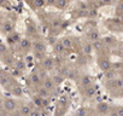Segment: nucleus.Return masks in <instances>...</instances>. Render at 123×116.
<instances>
[{
    "label": "nucleus",
    "instance_id": "f257e3e1",
    "mask_svg": "<svg viewBox=\"0 0 123 116\" xmlns=\"http://www.w3.org/2000/svg\"><path fill=\"white\" fill-rule=\"evenodd\" d=\"M3 105H4V109H6V110H9V111H12V110L16 109L17 103H16V100H13L12 98H7V99L4 100Z\"/></svg>",
    "mask_w": 123,
    "mask_h": 116
},
{
    "label": "nucleus",
    "instance_id": "f03ea898",
    "mask_svg": "<svg viewBox=\"0 0 123 116\" xmlns=\"http://www.w3.org/2000/svg\"><path fill=\"white\" fill-rule=\"evenodd\" d=\"M42 67L46 70H51L54 67V61L52 59V58H45V59L42 61Z\"/></svg>",
    "mask_w": 123,
    "mask_h": 116
},
{
    "label": "nucleus",
    "instance_id": "7ed1b4c3",
    "mask_svg": "<svg viewBox=\"0 0 123 116\" xmlns=\"http://www.w3.org/2000/svg\"><path fill=\"white\" fill-rule=\"evenodd\" d=\"M54 86H55V84H54L53 79H51V77H46V79L43 80V87H45L47 91L53 90V88H54Z\"/></svg>",
    "mask_w": 123,
    "mask_h": 116
},
{
    "label": "nucleus",
    "instance_id": "20e7f679",
    "mask_svg": "<svg viewBox=\"0 0 123 116\" xmlns=\"http://www.w3.org/2000/svg\"><path fill=\"white\" fill-rule=\"evenodd\" d=\"M99 67H100V69L104 70V71L111 70V69H110V68H111V63H110L107 59H101V61L99 62Z\"/></svg>",
    "mask_w": 123,
    "mask_h": 116
},
{
    "label": "nucleus",
    "instance_id": "39448f33",
    "mask_svg": "<svg viewBox=\"0 0 123 116\" xmlns=\"http://www.w3.org/2000/svg\"><path fill=\"white\" fill-rule=\"evenodd\" d=\"M34 51H39V52L45 53V51H46V46H45V44L41 42V41H36V42L34 44Z\"/></svg>",
    "mask_w": 123,
    "mask_h": 116
},
{
    "label": "nucleus",
    "instance_id": "423d86ee",
    "mask_svg": "<svg viewBox=\"0 0 123 116\" xmlns=\"http://www.w3.org/2000/svg\"><path fill=\"white\" fill-rule=\"evenodd\" d=\"M97 109H98V111H99L100 114H106V112L109 111L110 106H109L106 103H99V104L97 105Z\"/></svg>",
    "mask_w": 123,
    "mask_h": 116
},
{
    "label": "nucleus",
    "instance_id": "0eeeda50",
    "mask_svg": "<svg viewBox=\"0 0 123 116\" xmlns=\"http://www.w3.org/2000/svg\"><path fill=\"white\" fill-rule=\"evenodd\" d=\"M64 45L62 44V41H58V42H55L54 45H53V51L55 52V53H62L64 51Z\"/></svg>",
    "mask_w": 123,
    "mask_h": 116
},
{
    "label": "nucleus",
    "instance_id": "6e6552de",
    "mask_svg": "<svg viewBox=\"0 0 123 116\" xmlns=\"http://www.w3.org/2000/svg\"><path fill=\"white\" fill-rule=\"evenodd\" d=\"M81 84H82V86H85V87L87 88V87L92 86V85H91V84H92V80H91V77H89L88 75H85V76H82V79H81Z\"/></svg>",
    "mask_w": 123,
    "mask_h": 116
},
{
    "label": "nucleus",
    "instance_id": "1a4fd4ad",
    "mask_svg": "<svg viewBox=\"0 0 123 116\" xmlns=\"http://www.w3.org/2000/svg\"><path fill=\"white\" fill-rule=\"evenodd\" d=\"M31 111H33V110H31V108H30L29 105H23V106L21 108V114H22L23 116H29Z\"/></svg>",
    "mask_w": 123,
    "mask_h": 116
},
{
    "label": "nucleus",
    "instance_id": "9d476101",
    "mask_svg": "<svg viewBox=\"0 0 123 116\" xmlns=\"http://www.w3.org/2000/svg\"><path fill=\"white\" fill-rule=\"evenodd\" d=\"M33 103H34L35 106H37V108H42V106H43V100H42V98L39 97V96H36V97L33 98Z\"/></svg>",
    "mask_w": 123,
    "mask_h": 116
},
{
    "label": "nucleus",
    "instance_id": "9b49d317",
    "mask_svg": "<svg viewBox=\"0 0 123 116\" xmlns=\"http://www.w3.org/2000/svg\"><path fill=\"white\" fill-rule=\"evenodd\" d=\"M37 96L41 97L42 99H43V98H47V97H48V91H47L45 87H40L39 91H37Z\"/></svg>",
    "mask_w": 123,
    "mask_h": 116
},
{
    "label": "nucleus",
    "instance_id": "f8f14e48",
    "mask_svg": "<svg viewBox=\"0 0 123 116\" xmlns=\"http://www.w3.org/2000/svg\"><path fill=\"white\" fill-rule=\"evenodd\" d=\"M94 94H95V87H94V86H89V87L86 88V96H87V97L91 98V97H93Z\"/></svg>",
    "mask_w": 123,
    "mask_h": 116
},
{
    "label": "nucleus",
    "instance_id": "ddd939ff",
    "mask_svg": "<svg viewBox=\"0 0 123 116\" xmlns=\"http://www.w3.org/2000/svg\"><path fill=\"white\" fill-rule=\"evenodd\" d=\"M89 38H91V40H93V42L99 41V33L97 30H92L89 33Z\"/></svg>",
    "mask_w": 123,
    "mask_h": 116
},
{
    "label": "nucleus",
    "instance_id": "4468645a",
    "mask_svg": "<svg viewBox=\"0 0 123 116\" xmlns=\"http://www.w3.org/2000/svg\"><path fill=\"white\" fill-rule=\"evenodd\" d=\"M62 44L64 45V47L65 48H69V47H71V40L69 39V38H64V39H62Z\"/></svg>",
    "mask_w": 123,
    "mask_h": 116
},
{
    "label": "nucleus",
    "instance_id": "2eb2a0df",
    "mask_svg": "<svg viewBox=\"0 0 123 116\" xmlns=\"http://www.w3.org/2000/svg\"><path fill=\"white\" fill-rule=\"evenodd\" d=\"M40 79H41V77H40L39 74H33L31 77H30V80H31L33 84H39V82H40Z\"/></svg>",
    "mask_w": 123,
    "mask_h": 116
},
{
    "label": "nucleus",
    "instance_id": "dca6fc26",
    "mask_svg": "<svg viewBox=\"0 0 123 116\" xmlns=\"http://www.w3.org/2000/svg\"><path fill=\"white\" fill-rule=\"evenodd\" d=\"M87 115V109H85V108H80V109H77V111H76V116H86Z\"/></svg>",
    "mask_w": 123,
    "mask_h": 116
},
{
    "label": "nucleus",
    "instance_id": "f3484780",
    "mask_svg": "<svg viewBox=\"0 0 123 116\" xmlns=\"http://www.w3.org/2000/svg\"><path fill=\"white\" fill-rule=\"evenodd\" d=\"M105 77H106V79H109V80L113 79V77H115V71H112V70L105 71Z\"/></svg>",
    "mask_w": 123,
    "mask_h": 116
},
{
    "label": "nucleus",
    "instance_id": "a211bd4d",
    "mask_svg": "<svg viewBox=\"0 0 123 116\" xmlns=\"http://www.w3.org/2000/svg\"><path fill=\"white\" fill-rule=\"evenodd\" d=\"M53 81H54V84H55V85H60V84H62V81H63V76H60V75H55V76H54V79H53Z\"/></svg>",
    "mask_w": 123,
    "mask_h": 116
},
{
    "label": "nucleus",
    "instance_id": "6ab92c4d",
    "mask_svg": "<svg viewBox=\"0 0 123 116\" xmlns=\"http://www.w3.org/2000/svg\"><path fill=\"white\" fill-rule=\"evenodd\" d=\"M92 48H93V46H92V45H89V44H87V45H85V47H83V52L88 54V53H91Z\"/></svg>",
    "mask_w": 123,
    "mask_h": 116
},
{
    "label": "nucleus",
    "instance_id": "aec40b11",
    "mask_svg": "<svg viewBox=\"0 0 123 116\" xmlns=\"http://www.w3.org/2000/svg\"><path fill=\"white\" fill-rule=\"evenodd\" d=\"M34 57L37 58V59H42V58H43V53L39 52V51H34ZM43 59H45V58H43Z\"/></svg>",
    "mask_w": 123,
    "mask_h": 116
},
{
    "label": "nucleus",
    "instance_id": "412c9836",
    "mask_svg": "<svg viewBox=\"0 0 123 116\" xmlns=\"http://www.w3.org/2000/svg\"><path fill=\"white\" fill-rule=\"evenodd\" d=\"M29 40L28 39H22V41H21V46H22V48H24V47H29Z\"/></svg>",
    "mask_w": 123,
    "mask_h": 116
},
{
    "label": "nucleus",
    "instance_id": "4be33fe9",
    "mask_svg": "<svg viewBox=\"0 0 123 116\" xmlns=\"http://www.w3.org/2000/svg\"><path fill=\"white\" fill-rule=\"evenodd\" d=\"M55 5L58 7H64V6H67V1L65 0H58V1L55 3Z\"/></svg>",
    "mask_w": 123,
    "mask_h": 116
},
{
    "label": "nucleus",
    "instance_id": "5701e85b",
    "mask_svg": "<svg viewBox=\"0 0 123 116\" xmlns=\"http://www.w3.org/2000/svg\"><path fill=\"white\" fill-rule=\"evenodd\" d=\"M3 28H4V30H6V32H11L12 30V26L7 22V23H4L3 24Z\"/></svg>",
    "mask_w": 123,
    "mask_h": 116
},
{
    "label": "nucleus",
    "instance_id": "b1692460",
    "mask_svg": "<svg viewBox=\"0 0 123 116\" xmlns=\"http://www.w3.org/2000/svg\"><path fill=\"white\" fill-rule=\"evenodd\" d=\"M24 68H25V64H24L23 62H17V63H16V69L22 70V69H24Z\"/></svg>",
    "mask_w": 123,
    "mask_h": 116
},
{
    "label": "nucleus",
    "instance_id": "393cba45",
    "mask_svg": "<svg viewBox=\"0 0 123 116\" xmlns=\"http://www.w3.org/2000/svg\"><path fill=\"white\" fill-rule=\"evenodd\" d=\"M93 48H95V50H100V47H101V42L100 41H95V42H93Z\"/></svg>",
    "mask_w": 123,
    "mask_h": 116
},
{
    "label": "nucleus",
    "instance_id": "a878e982",
    "mask_svg": "<svg viewBox=\"0 0 123 116\" xmlns=\"http://www.w3.org/2000/svg\"><path fill=\"white\" fill-rule=\"evenodd\" d=\"M115 86H116V87H122V86H123V80H122V79H117V80L115 81Z\"/></svg>",
    "mask_w": 123,
    "mask_h": 116
},
{
    "label": "nucleus",
    "instance_id": "bb28decb",
    "mask_svg": "<svg viewBox=\"0 0 123 116\" xmlns=\"http://www.w3.org/2000/svg\"><path fill=\"white\" fill-rule=\"evenodd\" d=\"M12 92H13V94H16V96H21V94H22V90H21L19 87H15Z\"/></svg>",
    "mask_w": 123,
    "mask_h": 116
},
{
    "label": "nucleus",
    "instance_id": "cd10ccee",
    "mask_svg": "<svg viewBox=\"0 0 123 116\" xmlns=\"http://www.w3.org/2000/svg\"><path fill=\"white\" fill-rule=\"evenodd\" d=\"M116 114L118 115V116H123V108L121 106V108H117L116 109Z\"/></svg>",
    "mask_w": 123,
    "mask_h": 116
},
{
    "label": "nucleus",
    "instance_id": "c85d7f7f",
    "mask_svg": "<svg viewBox=\"0 0 123 116\" xmlns=\"http://www.w3.org/2000/svg\"><path fill=\"white\" fill-rule=\"evenodd\" d=\"M18 40H19V35H18V34H13V36H12L11 41H12V42H17Z\"/></svg>",
    "mask_w": 123,
    "mask_h": 116
},
{
    "label": "nucleus",
    "instance_id": "c756f323",
    "mask_svg": "<svg viewBox=\"0 0 123 116\" xmlns=\"http://www.w3.org/2000/svg\"><path fill=\"white\" fill-rule=\"evenodd\" d=\"M34 5H35V6H42V5H45V3H43V1H39V0H35Z\"/></svg>",
    "mask_w": 123,
    "mask_h": 116
},
{
    "label": "nucleus",
    "instance_id": "7c9ffc66",
    "mask_svg": "<svg viewBox=\"0 0 123 116\" xmlns=\"http://www.w3.org/2000/svg\"><path fill=\"white\" fill-rule=\"evenodd\" d=\"M7 81H9V80H7L6 76H1V85H3V86H5V84H7Z\"/></svg>",
    "mask_w": 123,
    "mask_h": 116
},
{
    "label": "nucleus",
    "instance_id": "2f4dec72",
    "mask_svg": "<svg viewBox=\"0 0 123 116\" xmlns=\"http://www.w3.org/2000/svg\"><path fill=\"white\" fill-rule=\"evenodd\" d=\"M29 116H40V112L39 111H35V110H33L31 112H30V115Z\"/></svg>",
    "mask_w": 123,
    "mask_h": 116
},
{
    "label": "nucleus",
    "instance_id": "473e14b6",
    "mask_svg": "<svg viewBox=\"0 0 123 116\" xmlns=\"http://www.w3.org/2000/svg\"><path fill=\"white\" fill-rule=\"evenodd\" d=\"M104 41H105V42H107V44H112V42H113V40H112L111 38H105V39H104Z\"/></svg>",
    "mask_w": 123,
    "mask_h": 116
},
{
    "label": "nucleus",
    "instance_id": "72a5a7b5",
    "mask_svg": "<svg viewBox=\"0 0 123 116\" xmlns=\"http://www.w3.org/2000/svg\"><path fill=\"white\" fill-rule=\"evenodd\" d=\"M74 76H75V73L70 70V71H69V74H68V77H70V79H73Z\"/></svg>",
    "mask_w": 123,
    "mask_h": 116
},
{
    "label": "nucleus",
    "instance_id": "f704fd0d",
    "mask_svg": "<svg viewBox=\"0 0 123 116\" xmlns=\"http://www.w3.org/2000/svg\"><path fill=\"white\" fill-rule=\"evenodd\" d=\"M39 75H40V77H41V79H45V77H46V73H45V71H40V74H39Z\"/></svg>",
    "mask_w": 123,
    "mask_h": 116
},
{
    "label": "nucleus",
    "instance_id": "c9c22d12",
    "mask_svg": "<svg viewBox=\"0 0 123 116\" xmlns=\"http://www.w3.org/2000/svg\"><path fill=\"white\" fill-rule=\"evenodd\" d=\"M95 15H97V11H95V10H93V11L91 10V11H89V16H95Z\"/></svg>",
    "mask_w": 123,
    "mask_h": 116
},
{
    "label": "nucleus",
    "instance_id": "e433bc0d",
    "mask_svg": "<svg viewBox=\"0 0 123 116\" xmlns=\"http://www.w3.org/2000/svg\"><path fill=\"white\" fill-rule=\"evenodd\" d=\"M53 26L58 27V26H59V21H55V22H53Z\"/></svg>",
    "mask_w": 123,
    "mask_h": 116
},
{
    "label": "nucleus",
    "instance_id": "4c0bfd02",
    "mask_svg": "<svg viewBox=\"0 0 123 116\" xmlns=\"http://www.w3.org/2000/svg\"><path fill=\"white\" fill-rule=\"evenodd\" d=\"M1 52H3V53L5 52V45H1Z\"/></svg>",
    "mask_w": 123,
    "mask_h": 116
},
{
    "label": "nucleus",
    "instance_id": "58836bf2",
    "mask_svg": "<svg viewBox=\"0 0 123 116\" xmlns=\"http://www.w3.org/2000/svg\"><path fill=\"white\" fill-rule=\"evenodd\" d=\"M13 116H23V115H22V114H21V112H16V114H15V115H13Z\"/></svg>",
    "mask_w": 123,
    "mask_h": 116
},
{
    "label": "nucleus",
    "instance_id": "ea45409f",
    "mask_svg": "<svg viewBox=\"0 0 123 116\" xmlns=\"http://www.w3.org/2000/svg\"><path fill=\"white\" fill-rule=\"evenodd\" d=\"M119 9H121V10H122V12H123V3H121V4H119Z\"/></svg>",
    "mask_w": 123,
    "mask_h": 116
},
{
    "label": "nucleus",
    "instance_id": "a19ab883",
    "mask_svg": "<svg viewBox=\"0 0 123 116\" xmlns=\"http://www.w3.org/2000/svg\"><path fill=\"white\" fill-rule=\"evenodd\" d=\"M110 116H118V115H117V114H116V111H115V112H112Z\"/></svg>",
    "mask_w": 123,
    "mask_h": 116
},
{
    "label": "nucleus",
    "instance_id": "79ce46f5",
    "mask_svg": "<svg viewBox=\"0 0 123 116\" xmlns=\"http://www.w3.org/2000/svg\"><path fill=\"white\" fill-rule=\"evenodd\" d=\"M121 94H122V97H123V91H122V93H121Z\"/></svg>",
    "mask_w": 123,
    "mask_h": 116
},
{
    "label": "nucleus",
    "instance_id": "37998d69",
    "mask_svg": "<svg viewBox=\"0 0 123 116\" xmlns=\"http://www.w3.org/2000/svg\"><path fill=\"white\" fill-rule=\"evenodd\" d=\"M86 116H93V115H86Z\"/></svg>",
    "mask_w": 123,
    "mask_h": 116
},
{
    "label": "nucleus",
    "instance_id": "c03bdc74",
    "mask_svg": "<svg viewBox=\"0 0 123 116\" xmlns=\"http://www.w3.org/2000/svg\"><path fill=\"white\" fill-rule=\"evenodd\" d=\"M122 19H123V15H122Z\"/></svg>",
    "mask_w": 123,
    "mask_h": 116
}]
</instances>
